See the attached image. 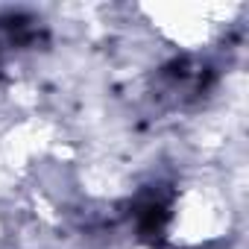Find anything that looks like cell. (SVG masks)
<instances>
[]
</instances>
